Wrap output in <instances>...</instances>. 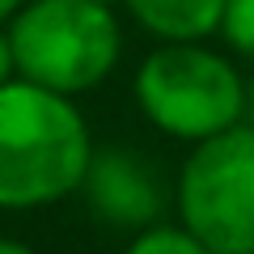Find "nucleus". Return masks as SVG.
Returning <instances> with one entry per match:
<instances>
[{
	"label": "nucleus",
	"mask_w": 254,
	"mask_h": 254,
	"mask_svg": "<svg viewBox=\"0 0 254 254\" xmlns=\"http://www.w3.org/2000/svg\"><path fill=\"white\" fill-rule=\"evenodd\" d=\"M93 157L85 115L68 93L13 76L0 85V208L30 212L76 195Z\"/></svg>",
	"instance_id": "obj_1"
},
{
	"label": "nucleus",
	"mask_w": 254,
	"mask_h": 254,
	"mask_svg": "<svg viewBox=\"0 0 254 254\" xmlns=\"http://www.w3.org/2000/svg\"><path fill=\"white\" fill-rule=\"evenodd\" d=\"M17 76L55 93H89L115 72L123 30L98 0H26L9 17Z\"/></svg>",
	"instance_id": "obj_2"
},
{
	"label": "nucleus",
	"mask_w": 254,
	"mask_h": 254,
	"mask_svg": "<svg viewBox=\"0 0 254 254\" xmlns=\"http://www.w3.org/2000/svg\"><path fill=\"white\" fill-rule=\"evenodd\" d=\"M136 106L161 136L199 140L246 119V76L203 43H161L136 68Z\"/></svg>",
	"instance_id": "obj_3"
},
{
	"label": "nucleus",
	"mask_w": 254,
	"mask_h": 254,
	"mask_svg": "<svg viewBox=\"0 0 254 254\" xmlns=\"http://www.w3.org/2000/svg\"><path fill=\"white\" fill-rule=\"evenodd\" d=\"M178 225L212 254L254 250V127L246 119L190 144L178 170Z\"/></svg>",
	"instance_id": "obj_4"
},
{
	"label": "nucleus",
	"mask_w": 254,
	"mask_h": 254,
	"mask_svg": "<svg viewBox=\"0 0 254 254\" xmlns=\"http://www.w3.org/2000/svg\"><path fill=\"white\" fill-rule=\"evenodd\" d=\"M81 190L102 225L131 229V233L157 225L165 212V190L153 161H144L131 148H93Z\"/></svg>",
	"instance_id": "obj_5"
},
{
	"label": "nucleus",
	"mask_w": 254,
	"mask_h": 254,
	"mask_svg": "<svg viewBox=\"0 0 254 254\" xmlns=\"http://www.w3.org/2000/svg\"><path fill=\"white\" fill-rule=\"evenodd\" d=\"M123 9L161 43H203L220 34L225 0H123Z\"/></svg>",
	"instance_id": "obj_6"
},
{
	"label": "nucleus",
	"mask_w": 254,
	"mask_h": 254,
	"mask_svg": "<svg viewBox=\"0 0 254 254\" xmlns=\"http://www.w3.org/2000/svg\"><path fill=\"white\" fill-rule=\"evenodd\" d=\"M123 254H212L199 237L182 225H148V229H136V237L127 242Z\"/></svg>",
	"instance_id": "obj_7"
},
{
	"label": "nucleus",
	"mask_w": 254,
	"mask_h": 254,
	"mask_svg": "<svg viewBox=\"0 0 254 254\" xmlns=\"http://www.w3.org/2000/svg\"><path fill=\"white\" fill-rule=\"evenodd\" d=\"M220 34L237 55L254 60V0H225L220 13Z\"/></svg>",
	"instance_id": "obj_8"
},
{
	"label": "nucleus",
	"mask_w": 254,
	"mask_h": 254,
	"mask_svg": "<svg viewBox=\"0 0 254 254\" xmlns=\"http://www.w3.org/2000/svg\"><path fill=\"white\" fill-rule=\"evenodd\" d=\"M17 76V64H13V43H9V26H0V85H9Z\"/></svg>",
	"instance_id": "obj_9"
},
{
	"label": "nucleus",
	"mask_w": 254,
	"mask_h": 254,
	"mask_svg": "<svg viewBox=\"0 0 254 254\" xmlns=\"http://www.w3.org/2000/svg\"><path fill=\"white\" fill-rule=\"evenodd\" d=\"M246 123L254 127V72L246 76Z\"/></svg>",
	"instance_id": "obj_10"
},
{
	"label": "nucleus",
	"mask_w": 254,
	"mask_h": 254,
	"mask_svg": "<svg viewBox=\"0 0 254 254\" xmlns=\"http://www.w3.org/2000/svg\"><path fill=\"white\" fill-rule=\"evenodd\" d=\"M0 254H34V250L21 246V242H13V237H0Z\"/></svg>",
	"instance_id": "obj_11"
},
{
	"label": "nucleus",
	"mask_w": 254,
	"mask_h": 254,
	"mask_svg": "<svg viewBox=\"0 0 254 254\" xmlns=\"http://www.w3.org/2000/svg\"><path fill=\"white\" fill-rule=\"evenodd\" d=\"M21 4H26V0H0V26H4V21H9L13 13L21 9Z\"/></svg>",
	"instance_id": "obj_12"
},
{
	"label": "nucleus",
	"mask_w": 254,
	"mask_h": 254,
	"mask_svg": "<svg viewBox=\"0 0 254 254\" xmlns=\"http://www.w3.org/2000/svg\"><path fill=\"white\" fill-rule=\"evenodd\" d=\"M98 4H110V9H115V4H123V0H98Z\"/></svg>",
	"instance_id": "obj_13"
},
{
	"label": "nucleus",
	"mask_w": 254,
	"mask_h": 254,
	"mask_svg": "<svg viewBox=\"0 0 254 254\" xmlns=\"http://www.w3.org/2000/svg\"><path fill=\"white\" fill-rule=\"evenodd\" d=\"M250 254H254V250H250Z\"/></svg>",
	"instance_id": "obj_14"
}]
</instances>
